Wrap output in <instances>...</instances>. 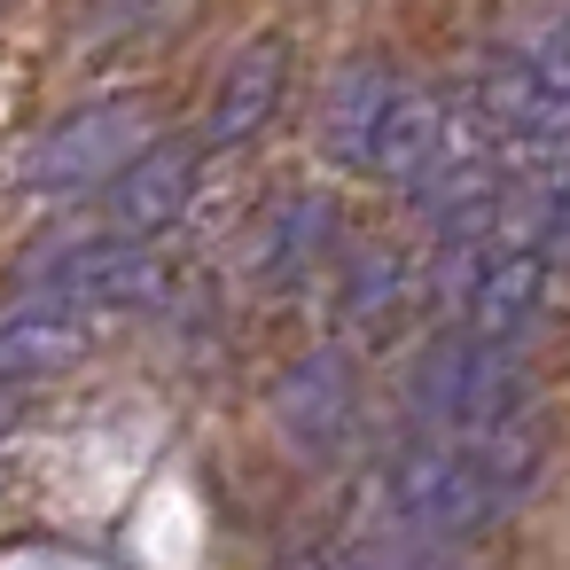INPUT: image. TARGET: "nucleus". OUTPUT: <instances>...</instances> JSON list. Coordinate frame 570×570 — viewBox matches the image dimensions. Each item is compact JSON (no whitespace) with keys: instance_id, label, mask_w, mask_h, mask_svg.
Masks as SVG:
<instances>
[{"instance_id":"nucleus-1","label":"nucleus","mask_w":570,"mask_h":570,"mask_svg":"<svg viewBox=\"0 0 570 570\" xmlns=\"http://www.w3.org/2000/svg\"><path fill=\"white\" fill-rule=\"evenodd\" d=\"M547 469V430L508 414L492 430H438L406 453L383 461L375 476V515L406 539H469L492 531Z\"/></svg>"},{"instance_id":"nucleus-2","label":"nucleus","mask_w":570,"mask_h":570,"mask_svg":"<svg viewBox=\"0 0 570 570\" xmlns=\"http://www.w3.org/2000/svg\"><path fill=\"white\" fill-rule=\"evenodd\" d=\"M484 134L500 157H570V9L531 17L484 71Z\"/></svg>"},{"instance_id":"nucleus-3","label":"nucleus","mask_w":570,"mask_h":570,"mask_svg":"<svg viewBox=\"0 0 570 570\" xmlns=\"http://www.w3.org/2000/svg\"><path fill=\"white\" fill-rule=\"evenodd\" d=\"M523 399H531V375H523L515 344L476 336V328H445L406 375V406L430 430H492V422L523 414Z\"/></svg>"},{"instance_id":"nucleus-4","label":"nucleus","mask_w":570,"mask_h":570,"mask_svg":"<svg viewBox=\"0 0 570 570\" xmlns=\"http://www.w3.org/2000/svg\"><path fill=\"white\" fill-rule=\"evenodd\" d=\"M141 141H149V110H141V102H87V110L56 118V126L32 141L24 188H32V196H87V188H102Z\"/></svg>"},{"instance_id":"nucleus-5","label":"nucleus","mask_w":570,"mask_h":570,"mask_svg":"<svg viewBox=\"0 0 570 570\" xmlns=\"http://www.w3.org/2000/svg\"><path fill=\"white\" fill-rule=\"evenodd\" d=\"M360 414H367V399H360V367H352V352H336V344L289 360L282 383H274V422H282V438H289L305 461H336V453H352Z\"/></svg>"},{"instance_id":"nucleus-6","label":"nucleus","mask_w":570,"mask_h":570,"mask_svg":"<svg viewBox=\"0 0 570 570\" xmlns=\"http://www.w3.org/2000/svg\"><path fill=\"white\" fill-rule=\"evenodd\" d=\"M40 289H56V297L79 305L87 321H102V313H141V305H157V297H165V266L141 250V235H110V243L71 250L63 266H48Z\"/></svg>"},{"instance_id":"nucleus-7","label":"nucleus","mask_w":570,"mask_h":570,"mask_svg":"<svg viewBox=\"0 0 570 570\" xmlns=\"http://www.w3.org/2000/svg\"><path fill=\"white\" fill-rule=\"evenodd\" d=\"M87 313L79 305H63L56 289H24V305H9V313H0V414H9L17 406V391L24 383H40V375H56L79 344H87Z\"/></svg>"},{"instance_id":"nucleus-8","label":"nucleus","mask_w":570,"mask_h":570,"mask_svg":"<svg viewBox=\"0 0 570 570\" xmlns=\"http://www.w3.org/2000/svg\"><path fill=\"white\" fill-rule=\"evenodd\" d=\"M196 204V149L173 141H141L118 173H110V227L118 235H165L180 212Z\"/></svg>"},{"instance_id":"nucleus-9","label":"nucleus","mask_w":570,"mask_h":570,"mask_svg":"<svg viewBox=\"0 0 570 570\" xmlns=\"http://www.w3.org/2000/svg\"><path fill=\"white\" fill-rule=\"evenodd\" d=\"M282 87H289V40H282V32H258V40L227 63V79H219V95H212V118H204V141H212V149L258 141V134L274 126V110H282Z\"/></svg>"},{"instance_id":"nucleus-10","label":"nucleus","mask_w":570,"mask_h":570,"mask_svg":"<svg viewBox=\"0 0 570 570\" xmlns=\"http://www.w3.org/2000/svg\"><path fill=\"white\" fill-rule=\"evenodd\" d=\"M399 95H406L399 71L352 63V71L328 87V110H321V157L344 165V173H375V149H383V126H391Z\"/></svg>"},{"instance_id":"nucleus-11","label":"nucleus","mask_w":570,"mask_h":570,"mask_svg":"<svg viewBox=\"0 0 570 570\" xmlns=\"http://www.w3.org/2000/svg\"><path fill=\"white\" fill-rule=\"evenodd\" d=\"M414 297H422V266H414L406 250H391V243H375V250H360V258L344 266V289H336V313H344V328H352L360 344H391V336L406 328V313H414Z\"/></svg>"},{"instance_id":"nucleus-12","label":"nucleus","mask_w":570,"mask_h":570,"mask_svg":"<svg viewBox=\"0 0 570 570\" xmlns=\"http://www.w3.org/2000/svg\"><path fill=\"white\" fill-rule=\"evenodd\" d=\"M328 250H336V204H328V196H282V204L258 219V235H250V274H258L266 289H289V282H305Z\"/></svg>"},{"instance_id":"nucleus-13","label":"nucleus","mask_w":570,"mask_h":570,"mask_svg":"<svg viewBox=\"0 0 570 570\" xmlns=\"http://www.w3.org/2000/svg\"><path fill=\"white\" fill-rule=\"evenodd\" d=\"M515 235H531L554 266L570 258V157H554L547 173H539V188H531V212H523V227Z\"/></svg>"}]
</instances>
